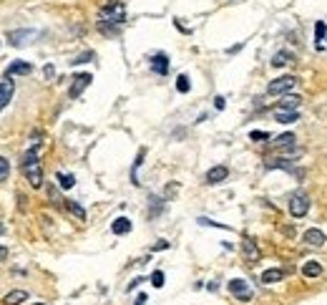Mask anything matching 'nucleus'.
<instances>
[{
	"instance_id": "cd10ccee",
	"label": "nucleus",
	"mask_w": 327,
	"mask_h": 305,
	"mask_svg": "<svg viewBox=\"0 0 327 305\" xmlns=\"http://www.w3.org/2000/svg\"><path fill=\"white\" fill-rule=\"evenodd\" d=\"M199 225H204V227H219V229H229L227 225H222V222H214V220H206V217H199Z\"/></svg>"
},
{
	"instance_id": "2f4dec72",
	"label": "nucleus",
	"mask_w": 327,
	"mask_h": 305,
	"mask_svg": "<svg viewBox=\"0 0 327 305\" xmlns=\"http://www.w3.org/2000/svg\"><path fill=\"white\" fill-rule=\"evenodd\" d=\"M214 106L222 111V109H224V98H222V96H216V98H214Z\"/></svg>"
},
{
	"instance_id": "bb28decb",
	"label": "nucleus",
	"mask_w": 327,
	"mask_h": 305,
	"mask_svg": "<svg viewBox=\"0 0 327 305\" xmlns=\"http://www.w3.org/2000/svg\"><path fill=\"white\" fill-rule=\"evenodd\" d=\"M189 88H192L189 78H187L184 74H181V76L176 78V91H179V93H189Z\"/></svg>"
},
{
	"instance_id": "4468645a",
	"label": "nucleus",
	"mask_w": 327,
	"mask_h": 305,
	"mask_svg": "<svg viewBox=\"0 0 327 305\" xmlns=\"http://www.w3.org/2000/svg\"><path fill=\"white\" fill-rule=\"evenodd\" d=\"M274 121H279V124H295V121H300V114L297 111H287V109H277L274 111Z\"/></svg>"
},
{
	"instance_id": "9b49d317",
	"label": "nucleus",
	"mask_w": 327,
	"mask_h": 305,
	"mask_svg": "<svg viewBox=\"0 0 327 305\" xmlns=\"http://www.w3.org/2000/svg\"><path fill=\"white\" fill-rule=\"evenodd\" d=\"M151 71L159 74V76H166V74H169V58H166L164 53H156V56L151 58Z\"/></svg>"
},
{
	"instance_id": "4be33fe9",
	"label": "nucleus",
	"mask_w": 327,
	"mask_h": 305,
	"mask_svg": "<svg viewBox=\"0 0 327 305\" xmlns=\"http://www.w3.org/2000/svg\"><path fill=\"white\" fill-rule=\"evenodd\" d=\"M292 61V56L287 53V51H279V53H274V58H272V66L274 69H282V66H287Z\"/></svg>"
},
{
	"instance_id": "f257e3e1",
	"label": "nucleus",
	"mask_w": 327,
	"mask_h": 305,
	"mask_svg": "<svg viewBox=\"0 0 327 305\" xmlns=\"http://www.w3.org/2000/svg\"><path fill=\"white\" fill-rule=\"evenodd\" d=\"M23 174L28 177V182H30L33 189H41V187H43V166H41L38 152H35L33 147L23 156Z\"/></svg>"
},
{
	"instance_id": "20e7f679",
	"label": "nucleus",
	"mask_w": 327,
	"mask_h": 305,
	"mask_svg": "<svg viewBox=\"0 0 327 305\" xmlns=\"http://www.w3.org/2000/svg\"><path fill=\"white\" fill-rule=\"evenodd\" d=\"M297 83H300V78H297V76H279V78H274V81L267 86V91H269L272 96H279V93L292 91Z\"/></svg>"
},
{
	"instance_id": "0eeeda50",
	"label": "nucleus",
	"mask_w": 327,
	"mask_h": 305,
	"mask_svg": "<svg viewBox=\"0 0 327 305\" xmlns=\"http://www.w3.org/2000/svg\"><path fill=\"white\" fill-rule=\"evenodd\" d=\"M30 38H35V30H28V28H23V30H10V33H8V43H10V46H25Z\"/></svg>"
},
{
	"instance_id": "2eb2a0df",
	"label": "nucleus",
	"mask_w": 327,
	"mask_h": 305,
	"mask_svg": "<svg viewBox=\"0 0 327 305\" xmlns=\"http://www.w3.org/2000/svg\"><path fill=\"white\" fill-rule=\"evenodd\" d=\"M282 278H284V273H282L279 267H269V270L262 273V283H264V285H274V283H279Z\"/></svg>"
},
{
	"instance_id": "a211bd4d",
	"label": "nucleus",
	"mask_w": 327,
	"mask_h": 305,
	"mask_svg": "<svg viewBox=\"0 0 327 305\" xmlns=\"http://www.w3.org/2000/svg\"><path fill=\"white\" fill-rule=\"evenodd\" d=\"M25 300H28V293H25V290H10V293L3 298L5 305H20V303H25Z\"/></svg>"
},
{
	"instance_id": "ddd939ff",
	"label": "nucleus",
	"mask_w": 327,
	"mask_h": 305,
	"mask_svg": "<svg viewBox=\"0 0 327 305\" xmlns=\"http://www.w3.org/2000/svg\"><path fill=\"white\" fill-rule=\"evenodd\" d=\"M295 142H297V139H295V134H289V131H287V134L274 137V139H272V147H274V149H295Z\"/></svg>"
},
{
	"instance_id": "6e6552de",
	"label": "nucleus",
	"mask_w": 327,
	"mask_h": 305,
	"mask_svg": "<svg viewBox=\"0 0 327 305\" xmlns=\"http://www.w3.org/2000/svg\"><path fill=\"white\" fill-rule=\"evenodd\" d=\"M33 71V66L28 63V61H13L10 66H8V71H5V78H13V76H28Z\"/></svg>"
},
{
	"instance_id": "7ed1b4c3",
	"label": "nucleus",
	"mask_w": 327,
	"mask_h": 305,
	"mask_svg": "<svg viewBox=\"0 0 327 305\" xmlns=\"http://www.w3.org/2000/svg\"><path fill=\"white\" fill-rule=\"evenodd\" d=\"M307 212H310V197L302 194V192L292 194V197H289V215L300 220V217H305Z\"/></svg>"
},
{
	"instance_id": "dca6fc26",
	"label": "nucleus",
	"mask_w": 327,
	"mask_h": 305,
	"mask_svg": "<svg viewBox=\"0 0 327 305\" xmlns=\"http://www.w3.org/2000/svg\"><path fill=\"white\" fill-rule=\"evenodd\" d=\"M300 104H302V98L300 96H292V93H287L279 104H277V109H287V111H297L300 109Z\"/></svg>"
},
{
	"instance_id": "1a4fd4ad",
	"label": "nucleus",
	"mask_w": 327,
	"mask_h": 305,
	"mask_svg": "<svg viewBox=\"0 0 327 305\" xmlns=\"http://www.w3.org/2000/svg\"><path fill=\"white\" fill-rule=\"evenodd\" d=\"M227 177H229V169H227L224 164H219V166H211V169L206 172V184H222Z\"/></svg>"
},
{
	"instance_id": "473e14b6",
	"label": "nucleus",
	"mask_w": 327,
	"mask_h": 305,
	"mask_svg": "<svg viewBox=\"0 0 327 305\" xmlns=\"http://www.w3.org/2000/svg\"><path fill=\"white\" fill-rule=\"evenodd\" d=\"M166 247H169V242H166V240H159V245H156L154 250H166Z\"/></svg>"
},
{
	"instance_id": "7c9ffc66",
	"label": "nucleus",
	"mask_w": 327,
	"mask_h": 305,
	"mask_svg": "<svg viewBox=\"0 0 327 305\" xmlns=\"http://www.w3.org/2000/svg\"><path fill=\"white\" fill-rule=\"evenodd\" d=\"M93 58V53H83V56H78V58H73L70 63H86V61H91Z\"/></svg>"
},
{
	"instance_id": "c9c22d12",
	"label": "nucleus",
	"mask_w": 327,
	"mask_h": 305,
	"mask_svg": "<svg viewBox=\"0 0 327 305\" xmlns=\"http://www.w3.org/2000/svg\"><path fill=\"white\" fill-rule=\"evenodd\" d=\"M143 303H146V295H138V298H136V303H133V305H143Z\"/></svg>"
},
{
	"instance_id": "39448f33",
	"label": "nucleus",
	"mask_w": 327,
	"mask_h": 305,
	"mask_svg": "<svg viewBox=\"0 0 327 305\" xmlns=\"http://www.w3.org/2000/svg\"><path fill=\"white\" fill-rule=\"evenodd\" d=\"M229 293H232V295H237L239 300H249V298H252L249 283H247V280H242V278H237V280H229Z\"/></svg>"
},
{
	"instance_id": "72a5a7b5",
	"label": "nucleus",
	"mask_w": 327,
	"mask_h": 305,
	"mask_svg": "<svg viewBox=\"0 0 327 305\" xmlns=\"http://www.w3.org/2000/svg\"><path fill=\"white\" fill-rule=\"evenodd\" d=\"M5 257H8V250H5V247H3V245H0V262H3V260H5Z\"/></svg>"
},
{
	"instance_id": "a878e982",
	"label": "nucleus",
	"mask_w": 327,
	"mask_h": 305,
	"mask_svg": "<svg viewBox=\"0 0 327 305\" xmlns=\"http://www.w3.org/2000/svg\"><path fill=\"white\" fill-rule=\"evenodd\" d=\"M58 182H61V187H63V189H70V187L76 184V177H73V174H63V172H58Z\"/></svg>"
},
{
	"instance_id": "f8f14e48",
	"label": "nucleus",
	"mask_w": 327,
	"mask_h": 305,
	"mask_svg": "<svg viewBox=\"0 0 327 305\" xmlns=\"http://www.w3.org/2000/svg\"><path fill=\"white\" fill-rule=\"evenodd\" d=\"M305 245H310V247H322L325 245V232L322 229H307L305 232Z\"/></svg>"
},
{
	"instance_id": "423d86ee",
	"label": "nucleus",
	"mask_w": 327,
	"mask_h": 305,
	"mask_svg": "<svg viewBox=\"0 0 327 305\" xmlns=\"http://www.w3.org/2000/svg\"><path fill=\"white\" fill-rule=\"evenodd\" d=\"M91 81H93L91 74H78V76H73V83H70V88H68V96H70V98H78V96L83 93V88H88Z\"/></svg>"
},
{
	"instance_id": "b1692460",
	"label": "nucleus",
	"mask_w": 327,
	"mask_h": 305,
	"mask_svg": "<svg viewBox=\"0 0 327 305\" xmlns=\"http://www.w3.org/2000/svg\"><path fill=\"white\" fill-rule=\"evenodd\" d=\"M325 36H327L325 20H317V25H315V41H317V46H320V41H325Z\"/></svg>"
},
{
	"instance_id": "9d476101",
	"label": "nucleus",
	"mask_w": 327,
	"mask_h": 305,
	"mask_svg": "<svg viewBox=\"0 0 327 305\" xmlns=\"http://www.w3.org/2000/svg\"><path fill=\"white\" fill-rule=\"evenodd\" d=\"M13 91H15V83L10 81V78H5V81H0V111L8 106V101L13 98Z\"/></svg>"
},
{
	"instance_id": "e433bc0d",
	"label": "nucleus",
	"mask_w": 327,
	"mask_h": 305,
	"mask_svg": "<svg viewBox=\"0 0 327 305\" xmlns=\"http://www.w3.org/2000/svg\"><path fill=\"white\" fill-rule=\"evenodd\" d=\"M3 232H5V225H0V234H3Z\"/></svg>"
},
{
	"instance_id": "412c9836",
	"label": "nucleus",
	"mask_w": 327,
	"mask_h": 305,
	"mask_svg": "<svg viewBox=\"0 0 327 305\" xmlns=\"http://www.w3.org/2000/svg\"><path fill=\"white\" fill-rule=\"evenodd\" d=\"M267 166H269V169H284V172L295 174V164H289L287 159H269V161H267Z\"/></svg>"
},
{
	"instance_id": "6ab92c4d",
	"label": "nucleus",
	"mask_w": 327,
	"mask_h": 305,
	"mask_svg": "<svg viewBox=\"0 0 327 305\" xmlns=\"http://www.w3.org/2000/svg\"><path fill=\"white\" fill-rule=\"evenodd\" d=\"M131 227H133V225H131L129 217H119V220L111 222V232H114V234H126V232H131Z\"/></svg>"
},
{
	"instance_id": "c85d7f7f",
	"label": "nucleus",
	"mask_w": 327,
	"mask_h": 305,
	"mask_svg": "<svg viewBox=\"0 0 327 305\" xmlns=\"http://www.w3.org/2000/svg\"><path fill=\"white\" fill-rule=\"evenodd\" d=\"M151 285H154V288H161V285H164V273H161V270H156V273L151 275Z\"/></svg>"
},
{
	"instance_id": "4c0bfd02",
	"label": "nucleus",
	"mask_w": 327,
	"mask_h": 305,
	"mask_svg": "<svg viewBox=\"0 0 327 305\" xmlns=\"http://www.w3.org/2000/svg\"><path fill=\"white\" fill-rule=\"evenodd\" d=\"M35 305H46V303H35Z\"/></svg>"
},
{
	"instance_id": "f3484780",
	"label": "nucleus",
	"mask_w": 327,
	"mask_h": 305,
	"mask_svg": "<svg viewBox=\"0 0 327 305\" xmlns=\"http://www.w3.org/2000/svg\"><path fill=\"white\" fill-rule=\"evenodd\" d=\"M242 247H244V257H247L249 262H257V260H260V247H257L249 237L242 242Z\"/></svg>"
},
{
	"instance_id": "c756f323",
	"label": "nucleus",
	"mask_w": 327,
	"mask_h": 305,
	"mask_svg": "<svg viewBox=\"0 0 327 305\" xmlns=\"http://www.w3.org/2000/svg\"><path fill=\"white\" fill-rule=\"evenodd\" d=\"M249 139H252V142H267V139H272V137H269L267 131H252Z\"/></svg>"
},
{
	"instance_id": "f704fd0d",
	"label": "nucleus",
	"mask_w": 327,
	"mask_h": 305,
	"mask_svg": "<svg viewBox=\"0 0 327 305\" xmlns=\"http://www.w3.org/2000/svg\"><path fill=\"white\" fill-rule=\"evenodd\" d=\"M43 71H46V76H48V78H51V76H53V74H56V71H53V66H46Z\"/></svg>"
},
{
	"instance_id": "aec40b11",
	"label": "nucleus",
	"mask_w": 327,
	"mask_h": 305,
	"mask_svg": "<svg viewBox=\"0 0 327 305\" xmlns=\"http://www.w3.org/2000/svg\"><path fill=\"white\" fill-rule=\"evenodd\" d=\"M302 273H305V278H317V275H322V265L317 260H307Z\"/></svg>"
},
{
	"instance_id": "5701e85b",
	"label": "nucleus",
	"mask_w": 327,
	"mask_h": 305,
	"mask_svg": "<svg viewBox=\"0 0 327 305\" xmlns=\"http://www.w3.org/2000/svg\"><path fill=\"white\" fill-rule=\"evenodd\" d=\"M65 210H68L70 215H76L78 220H86V212H83V207H81V205H76L73 199H68V202H65Z\"/></svg>"
},
{
	"instance_id": "f03ea898",
	"label": "nucleus",
	"mask_w": 327,
	"mask_h": 305,
	"mask_svg": "<svg viewBox=\"0 0 327 305\" xmlns=\"http://www.w3.org/2000/svg\"><path fill=\"white\" fill-rule=\"evenodd\" d=\"M126 20V8L121 0H111L108 5L101 8V23H124Z\"/></svg>"
},
{
	"instance_id": "393cba45",
	"label": "nucleus",
	"mask_w": 327,
	"mask_h": 305,
	"mask_svg": "<svg viewBox=\"0 0 327 305\" xmlns=\"http://www.w3.org/2000/svg\"><path fill=\"white\" fill-rule=\"evenodd\" d=\"M8 177H10V161L0 156V182H8Z\"/></svg>"
}]
</instances>
